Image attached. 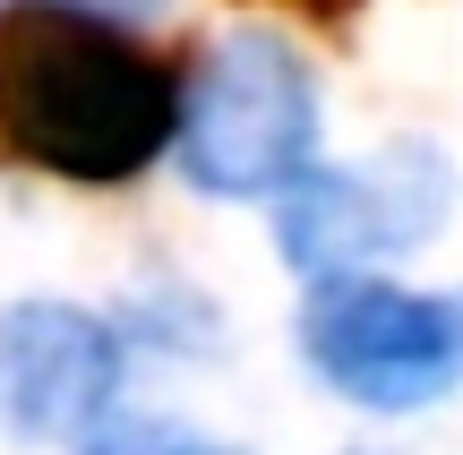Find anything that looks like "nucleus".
Returning a JSON list of instances; mask_svg holds the SVG:
<instances>
[{
  "mask_svg": "<svg viewBox=\"0 0 463 455\" xmlns=\"http://www.w3.org/2000/svg\"><path fill=\"white\" fill-rule=\"evenodd\" d=\"M181 147V69L137 26L0 0V155L69 189H120Z\"/></svg>",
  "mask_w": 463,
  "mask_h": 455,
  "instance_id": "f257e3e1",
  "label": "nucleus"
},
{
  "mask_svg": "<svg viewBox=\"0 0 463 455\" xmlns=\"http://www.w3.org/2000/svg\"><path fill=\"white\" fill-rule=\"evenodd\" d=\"M317 69L275 26H223L181 78V172L206 198H283L317 164Z\"/></svg>",
  "mask_w": 463,
  "mask_h": 455,
  "instance_id": "f03ea898",
  "label": "nucleus"
},
{
  "mask_svg": "<svg viewBox=\"0 0 463 455\" xmlns=\"http://www.w3.org/2000/svg\"><path fill=\"white\" fill-rule=\"evenodd\" d=\"M300 370L352 412H430L463 387V301L395 275H309L300 301Z\"/></svg>",
  "mask_w": 463,
  "mask_h": 455,
  "instance_id": "7ed1b4c3",
  "label": "nucleus"
},
{
  "mask_svg": "<svg viewBox=\"0 0 463 455\" xmlns=\"http://www.w3.org/2000/svg\"><path fill=\"white\" fill-rule=\"evenodd\" d=\"M447 198H455V172L420 137L369 155V164H309L275 198V250L300 275H361L420 250L447 223Z\"/></svg>",
  "mask_w": 463,
  "mask_h": 455,
  "instance_id": "20e7f679",
  "label": "nucleus"
},
{
  "mask_svg": "<svg viewBox=\"0 0 463 455\" xmlns=\"http://www.w3.org/2000/svg\"><path fill=\"white\" fill-rule=\"evenodd\" d=\"M129 327L86 301H0V447H86L120 422Z\"/></svg>",
  "mask_w": 463,
  "mask_h": 455,
  "instance_id": "39448f33",
  "label": "nucleus"
},
{
  "mask_svg": "<svg viewBox=\"0 0 463 455\" xmlns=\"http://www.w3.org/2000/svg\"><path fill=\"white\" fill-rule=\"evenodd\" d=\"M78 455H232V447L198 439V430H164V422H112V430H95Z\"/></svg>",
  "mask_w": 463,
  "mask_h": 455,
  "instance_id": "423d86ee",
  "label": "nucleus"
},
{
  "mask_svg": "<svg viewBox=\"0 0 463 455\" xmlns=\"http://www.w3.org/2000/svg\"><path fill=\"white\" fill-rule=\"evenodd\" d=\"M43 9H86V17H120V26H155L172 0H43Z\"/></svg>",
  "mask_w": 463,
  "mask_h": 455,
  "instance_id": "0eeeda50",
  "label": "nucleus"
},
{
  "mask_svg": "<svg viewBox=\"0 0 463 455\" xmlns=\"http://www.w3.org/2000/svg\"><path fill=\"white\" fill-rule=\"evenodd\" d=\"M352 455H386V447H352Z\"/></svg>",
  "mask_w": 463,
  "mask_h": 455,
  "instance_id": "6e6552de",
  "label": "nucleus"
}]
</instances>
